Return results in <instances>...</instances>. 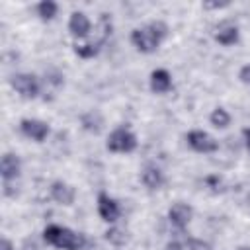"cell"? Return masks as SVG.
<instances>
[{"mask_svg": "<svg viewBox=\"0 0 250 250\" xmlns=\"http://www.w3.org/2000/svg\"><path fill=\"white\" fill-rule=\"evenodd\" d=\"M166 33H168L166 23H162V21H150L148 25L137 27V29L131 31V43L141 53H154L160 47V43L166 37Z\"/></svg>", "mask_w": 250, "mask_h": 250, "instance_id": "6da1fadb", "label": "cell"}, {"mask_svg": "<svg viewBox=\"0 0 250 250\" xmlns=\"http://www.w3.org/2000/svg\"><path fill=\"white\" fill-rule=\"evenodd\" d=\"M43 238L47 244L59 248V250H80L84 246V238L66 229V227H61V225H49L45 230H43Z\"/></svg>", "mask_w": 250, "mask_h": 250, "instance_id": "7a4b0ae2", "label": "cell"}, {"mask_svg": "<svg viewBox=\"0 0 250 250\" xmlns=\"http://www.w3.org/2000/svg\"><path fill=\"white\" fill-rule=\"evenodd\" d=\"M105 146H107L109 152L127 154V152H133V150L137 148V137H135L127 127H117V129H113V131L109 133Z\"/></svg>", "mask_w": 250, "mask_h": 250, "instance_id": "3957f363", "label": "cell"}, {"mask_svg": "<svg viewBox=\"0 0 250 250\" xmlns=\"http://www.w3.org/2000/svg\"><path fill=\"white\" fill-rule=\"evenodd\" d=\"M10 84L12 88L21 96V98H37L39 96V80L35 74H29V72H18L10 78Z\"/></svg>", "mask_w": 250, "mask_h": 250, "instance_id": "277c9868", "label": "cell"}, {"mask_svg": "<svg viewBox=\"0 0 250 250\" xmlns=\"http://www.w3.org/2000/svg\"><path fill=\"white\" fill-rule=\"evenodd\" d=\"M20 131L27 139H31L35 143H43L49 137L51 127H49V123H45L41 119H29V117H25V119L20 121Z\"/></svg>", "mask_w": 250, "mask_h": 250, "instance_id": "5b68a950", "label": "cell"}, {"mask_svg": "<svg viewBox=\"0 0 250 250\" xmlns=\"http://www.w3.org/2000/svg\"><path fill=\"white\" fill-rule=\"evenodd\" d=\"M188 145H189L195 152H203V154H207V152H215V150L219 148V143H217L209 133L199 131V129L188 133Z\"/></svg>", "mask_w": 250, "mask_h": 250, "instance_id": "8992f818", "label": "cell"}, {"mask_svg": "<svg viewBox=\"0 0 250 250\" xmlns=\"http://www.w3.org/2000/svg\"><path fill=\"white\" fill-rule=\"evenodd\" d=\"M98 213L102 217V221L105 223H115L119 219V205L113 197H109L107 193H100L98 195Z\"/></svg>", "mask_w": 250, "mask_h": 250, "instance_id": "52a82bcc", "label": "cell"}, {"mask_svg": "<svg viewBox=\"0 0 250 250\" xmlns=\"http://www.w3.org/2000/svg\"><path fill=\"white\" fill-rule=\"evenodd\" d=\"M191 215H193V209H191L188 203H182V201L174 203V205L168 209V219H170V223H172L174 227H178V229H186V227L189 225V221H191Z\"/></svg>", "mask_w": 250, "mask_h": 250, "instance_id": "ba28073f", "label": "cell"}, {"mask_svg": "<svg viewBox=\"0 0 250 250\" xmlns=\"http://www.w3.org/2000/svg\"><path fill=\"white\" fill-rule=\"evenodd\" d=\"M90 27H92L90 20H88V16L84 12H72L70 14V18H68V31H70L72 37H78V39L86 37L90 33Z\"/></svg>", "mask_w": 250, "mask_h": 250, "instance_id": "9c48e42d", "label": "cell"}, {"mask_svg": "<svg viewBox=\"0 0 250 250\" xmlns=\"http://www.w3.org/2000/svg\"><path fill=\"white\" fill-rule=\"evenodd\" d=\"M20 168H21L20 158L14 152H4L2 162H0V176H2V180L4 182L16 180L20 176Z\"/></svg>", "mask_w": 250, "mask_h": 250, "instance_id": "30bf717a", "label": "cell"}, {"mask_svg": "<svg viewBox=\"0 0 250 250\" xmlns=\"http://www.w3.org/2000/svg\"><path fill=\"white\" fill-rule=\"evenodd\" d=\"M51 197H53L57 203H61V205H72V203H74V197H76V191H74V188L68 186L66 182L57 180V182L51 184Z\"/></svg>", "mask_w": 250, "mask_h": 250, "instance_id": "8fae6325", "label": "cell"}, {"mask_svg": "<svg viewBox=\"0 0 250 250\" xmlns=\"http://www.w3.org/2000/svg\"><path fill=\"white\" fill-rule=\"evenodd\" d=\"M172 88V76L164 68H156L150 72V90L154 94H166Z\"/></svg>", "mask_w": 250, "mask_h": 250, "instance_id": "7c38bea8", "label": "cell"}, {"mask_svg": "<svg viewBox=\"0 0 250 250\" xmlns=\"http://www.w3.org/2000/svg\"><path fill=\"white\" fill-rule=\"evenodd\" d=\"M215 41L229 47V45H234L238 41V27L232 25V23H221L217 29H215Z\"/></svg>", "mask_w": 250, "mask_h": 250, "instance_id": "4fadbf2b", "label": "cell"}, {"mask_svg": "<svg viewBox=\"0 0 250 250\" xmlns=\"http://www.w3.org/2000/svg\"><path fill=\"white\" fill-rule=\"evenodd\" d=\"M141 180H143V184H145L148 189H158V188H162V184H164V174H162V170L156 168V166H146V168L143 170Z\"/></svg>", "mask_w": 250, "mask_h": 250, "instance_id": "5bb4252c", "label": "cell"}, {"mask_svg": "<svg viewBox=\"0 0 250 250\" xmlns=\"http://www.w3.org/2000/svg\"><path fill=\"white\" fill-rule=\"evenodd\" d=\"M102 45H104V41H90V43H82V45L76 43L74 45V53L78 57H82V59H92V57H96L100 53Z\"/></svg>", "mask_w": 250, "mask_h": 250, "instance_id": "9a60e30c", "label": "cell"}, {"mask_svg": "<svg viewBox=\"0 0 250 250\" xmlns=\"http://www.w3.org/2000/svg\"><path fill=\"white\" fill-rule=\"evenodd\" d=\"M57 12H59V6H57V2H53V0H43V2L37 4V14H39V18L45 20V21L53 20V18L57 16Z\"/></svg>", "mask_w": 250, "mask_h": 250, "instance_id": "2e32d148", "label": "cell"}, {"mask_svg": "<svg viewBox=\"0 0 250 250\" xmlns=\"http://www.w3.org/2000/svg\"><path fill=\"white\" fill-rule=\"evenodd\" d=\"M209 121H211V125H215L217 129H225V127H229V123H230V115L227 113V109L215 107V109L211 111V115H209Z\"/></svg>", "mask_w": 250, "mask_h": 250, "instance_id": "e0dca14e", "label": "cell"}, {"mask_svg": "<svg viewBox=\"0 0 250 250\" xmlns=\"http://www.w3.org/2000/svg\"><path fill=\"white\" fill-rule=\"evenodd\" d=\"M105 240H109L111 244L121 246V244H125V242H127V232H125L123 229L111 227V229H107V230H105Z\"/></svg>", "mask_w": 250, "mask_h": 250, "instance_id": "ac0fdd59", "label": "cell"}, {"mask_svg": "<svg viewBox=\"0 0 250 250\" xmlns=\"http://www.w3.org/2000/svg\"><path fill=\"white\" fill-rule=\"evenodd\" d=\"M82 125H84V129L98 133V131L102 129V117H100V115H96V119L92 121V111H90V113H86V115L82 117Z\"/></svg>", "mask_w": 250, "mask_h": 250, "instance_id": "d6986e66", "label": "cell"}, {"mask_svg": "<svg viewBox=\"0 0 250 250\" xmlns=\"http://www.w3.org/2000/svg\"><path fill=\"white\" fill-rule=\"evenodd\" d=\"M186 242H188V250H211V246L205 240H201V238L186 236Z\"/></svg>", "mask_w": 250, "mask_h": 250, "instance_id": "ffe728a7", "label": "cell"}, {"mask_svg": "<svg viewBox=\"0 0 250 250\" xmlns=\"http://www.w3.org/2000/svg\"><path fill=\"white\" fill-rule=\"evenodd\" d=\"M238 78H240V82H244V84H250V64H244V66L240 68V72H238Z\"/></svg>", "mask_w": 250, "mask_h": 250, "instance_id": "44dd1931", "label": "cell"}, {"mask_svg": "<svg viewBox=\"0 0 250 250\" xmlns=\"http://www.w3.org/2000/svg\"><path fill=\"white\" fill-rule=\"evenodd\" d=\"M0 250H14V244L4 236V238L0 240Z\"/></svg>", "mask_w": 250, "mask_h": 250, "instance_id": "7402d4cb", "label": "cell"}, {"mask_svg": "<svg viewBox=\"0 0 250 250\" xmlns=\"http://www.w3.org/2000/svg\"><path fill=\"white\" fill-rule=\"evenodd\" d=\"M203 6H205V8H225V6H229V4H227V2H221V4H219V2H205Z\"/></svg>", "mask_w": 250, "mask_h": 250, "instance_id": "603a6c76", "label": "cell"}, {"mask_svg": "<svg viewBox=\"0 0 250 250\" xmlns=\"http://www.w3.org/2000/svg\"><path fill=\"white\" fill-rule=\"evenodd\" d=\"M166 250H184V248H182V244H180V242L172 240V242H168V244H166Z\"/></svg>", "mask_w": 250, "mask_h": 250, "instance_id": "cb8c5ba5", "label": "cell"}, {"mask_svg": "<svg viewBox=\"0 0 250 250\" xmlns=\"http://www.w3.org/2000/svg\"><path fill=\"white\" fill-rule=\"evenodd\" d=\"M244 139H246V146H248V150H250V129L244 131Z\"/></svg>", "mask_w": 250, "mask_h": 250, "instance_id": "d4e9b609", "label": "cell"}, {"mask_svg": "<svg viewBox=\"0 0 250 250\" xmlns=\"http://www.w3.org/2000/svg\"><path fill=\"white\" fill-rule=\"evenodd\" d=\"M238 250H250V248H248V246H242V248H238Z\"/></svg>", "mask_w": 250, "mask_h": 250, "instance_id": "484cf974", "label": "cell"}]
</instances>
